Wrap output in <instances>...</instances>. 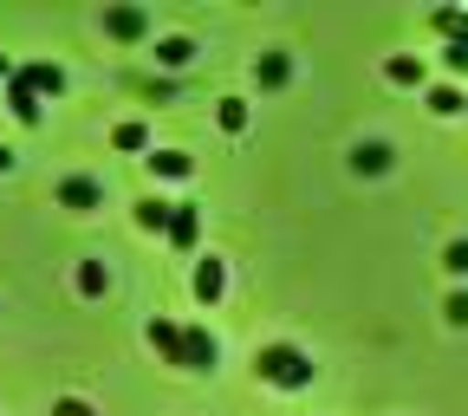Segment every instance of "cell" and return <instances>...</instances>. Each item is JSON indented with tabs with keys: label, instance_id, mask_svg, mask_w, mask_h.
Instances as JSON below:
<instances>
[{
	"label": "cell",
	"instance_id": "6da1fadb",
	"mask_svg": "<svg viewBox=\"0 0 468 416\" xmlns=\"http://www.w3.org/2000/svg\"><path fill=\"white\" fill-rule=\"evenodd\" d=\"M254 371H261V384H273V390H306L313 384V358L300 345H261L254 351Z\"/></svg>",
	"mask_w": 468,
	"mask_h": 416
},
{
	"label": "cell",
	"instance_id": "7a4b0ae2",
	"mask_svg": "<svg viewBox=\"0 0 468 416\" xmlns=\"http://www.w3.org/2000/svg\"><path fill=\"white\" fill-rule=\"evenodd\" d=\"M196 241H202V208H196V202H176V208H169V248L196 254Z\"/></svg>",
	"mask_w": 468,
	"mask_h": 416
},
{
	"label": "cell",
	"instance_id": "3957f363",
	"mask_svg": "<svg viewBox=\"0 0 468 416\" xmlns=\"http://www.w3.org/2000/svg\"><path fill=\"white\" fill-rule=\"evenodd\" d=\"M104 33L137 46V39H150V14H144V7H104Z\"/></svg>",
	"mask_w": 468,
	"mask_h": 416
},
{
	"label": "cell",
	"instance_id": "277c9868",
	"mask_svg": "<svg viewBox=\"0 0 468 416\" xmlns=\"http://www.w3.org/2000/svg\"><path fill=\"white\" fill-rule=\"evenodd\" d=\"M189 286H196V300H202V306H215L221 293H228V267H221L215 254H202V261H196V273H189Z\"/></svg>",
	"mask_w": 468,
	"mask_h": 416
},
{
	"label": "cell",
	"instance_id": "5b68a950",
	"mask_svg": "<svg viewBox=\"0 0 468 416\" xmlns=\"http://www.w3.org/2000/svg\"><path fill=\"white\" fill-rule=\"evenodd\" d=\"M150 345H156V358H163V365H183V371H189V358H183V325L150 319Z\"/></svg>",
	"mask_w": 468,
	"mask_h": 416
},
{
	"label": "cell",
	"instance_id": "8992f818",
	"mask_svg": "<svg viewBox=\"0 0 468 416\" xmlns=\"http://www.w3.org/2000/svg\"><path fill=\"white\" fill-rule=\"evenodd\" d=\"M98 202H104V189L91 183V176H66V183H58V208H79V215H85V208H98Z\"/></svg>",
	"mask_w": 468,
	"mask_h": 416
},
{
	"label": "cell",
	"instance_id": "52a82bcc",
	"mask_svg": "<svg viewBox=\"0 0 468 416\" xmlns=\"http://www.w3.org/2000/svg\"><path fill=\"white\" fill-rule=\"evenodd\" d=\"M183 358H189V371H215L221 351H215V338L202 325H183Z\"/></svg>",
	"mask_w": 468,
	"mask_h": 416
},
{
	"label": "cell",
	"instance_id": "ba28073f",
	"mask_svg": "<svg viewBox=\"0 0 468 416\" xmlns=\"http://www.w3.org/2000/svg\"><path fill=\"white\" fill-rule=\"evenodd\" d=\"M27 85H33V98L46 104V98H58V91H66V72H58V66H46V59H39V66H14Z\"/></svg>",
	"mask_w": 468,
	"mask_h": 416
},
{
	"label": "cell",
	"instance_id": "9c48e42d",
	"mask_svg": "<svg viewBox=\"0 0 468 416\" xmlns=\"http://www.w3.org/2000/svg\"><path fill=\"white\" fill-rule=\"evenodd\" d=\"M254 79H261V91L292 85V59H286V52H261V59H254Z\"/></svg>",
	"mask_w": 468,
	"mask_h": 416
},
{
	"label": "cell",
	"instance_id": "30bf717a",
	"mask_svg": "<svg viewBox=\"0 0 468 416\" xmlns=\"http://www.w3.org/2000/svg\"><path fill=\"white\" fill-rule=\"evenodd\" d=\"M7 104H14V117H20V124H39V117H46V104L33 98V85H27L20 72L7 79Z\"/></svg>",
	"mask_w": 468,
	"mask_h": 416
},
{
	"label": "cell",
	"instance_id": "8fae6325",
	"mask_svg": "<svg viewBox=\"0 0 468 416\" xmlns=\"http://www.w3.org/2000/svg\"><path fill=\"white\" fill-rule=\"evenodd\" d=\"M189 59H196V39H183V33H169V39H156V66H163V72H183Z\"/></svg>",
	"mask_w": 468,
	"mask_h": 416
},
{
	"label": "cell",
	"instance_id": "7c38bea8",
	"mask_svg": "<svg viewBox=\"0 0 468 416\" xmlns=\"http://www.w3.org/2000/svg\"><path fill=\"white\" fill-rule=\"evenodd\" d=\"M144 163H150L156 176H176V183H183V176H196V156H189V150H150Z\"/></svg>",
	"mask_w": 468,
	"mask_h": 416
},
{
	"label": "cell",
	"instance_id": "4fadbf2b",
	"mask_svg": "<svg viewBox=\"0 0 468 416\" xmlns=\"http://www.w3.org/2000/svg\"><path fill=\"white\" fill-rule=\"evenodd\" d=\"M169 208H176V202L144 196V202H137V228H144V234H169Z\"/></svg>",
	"mask_w": 468,
	"mask_h": 416
},
{
	"label": "cell",
	"instance_id": "5bb4252c",
	"mask_svg": "<svg viewBox=\"0 0 468 416\" xmlns=\"http://www.w3.org/2000/svg\"><path fill=\"white\" fill-rule=\"evenodd\" d=\"M351 169H358V176H384L390 169V144H358V150H351Z\"/></svg>",
	"mask_w": 468,
	"mask_h": 416
},
{
	"label": "cell",
	"instance_id": "9a60e30c",
	"mask_svg": "<svg viewBox=\"0 0 468 416\" xmlns=\"http://www.w3.org/2000/svg\"><path fill=\"white\" fill-rule=\"evenodd\" d=\"M384 79H390V85H423V59H410V52L384 59Z\"/></svg>",
	"mask_w": 468,
	"mask_h": 416
},
{
	"label": "cell",
	"instance_id": "2e32d148",
	"mask_svg": "<svg viewBox=\"0 0 468 416\" xmlns=\"http://www.w3.org/2000/svg\"><path fill=\"white\" fill-rule=\"evenodd\" d=\"M111 286V273H104V261H79V293L85 300H98V293Z\"/></svg>",
	"mask_w": 468,
	"mask_h": 416
},
{
	"label": "cell",
	"instance_id": "e0dca14e",
	"mask_svg": "<svg viewBox=\"0 0 468 416\" xmlns=\"http://www.w3.org/2000/svg\"><path fill=\"white\" fill-rule=\"evenodd\" d=\"M430 111H436V117H462L468 104H462V91H455V85H436V91H430Z\"/></svg>",
	"mask_w": 468,
	"mask_h": 416
},
{
	"label": "cell",
	"instance_id": "ac0fdd59",
	"mask_svg": "<svg viewBox=\"0 0 468 416\" xmlns=\"http://www.w3.org/2000/svg\"><path fill=\"white\" fill-rule=\"evenodd\" d=\"M111 144H117V150H150V131L131 117V124H117V131H111Z\"/></svg>",
	"mask_w": 468,
	"mask_h": 416
},
{
	"label": "cell",
	"instance_id": "d6986e66",
	"mask_svg": "<svg viewBox=\"0 0 468 416\" xmlns=\"http://www.w3.org/2000/svg\"><path fill=\"white\" fill-rule=\"evenodd\" d=\"M215 117H221V131H248V104H241V98H221Z\"/></svg>",
	"mask_w": 468,
	"mask_h": 416
},
{
	"label": "cell",
	"instance_id": "ffe728a7",
	"mask_svg": "<svg viewBox=\"0 0 468 416\" xmlns=\"http://www.w3.org/2000/svg\"><path fill=\"white\" fill-rule=\"evenodd\" d=\"M430 27H436L442 39H455V33L468 27V14H462V7H442V14H430Z\"/></svg>",
	"mask_w": 468,
	"mask_h": 416
},
{
	"label": "cell",
	"instance_id": "44dd1931",
	"mask_svg": "<svg viewBox=\"0 0 468 416\" xmlns=\"http://www.w3.org/2000/svg\"><path fill=\"white\" fill-rule=\"evenodd\" d=\"M442 59H449V72H468V27L449 39V52H442Z\"/></svg>",
	"mask_w": 468,
	"mask_h": 416
},
{
	"label": "cell",
	"instance_id": "7402d4cb",
	"mask_svg": "<svg viewBox=\"0 0 468 416\" xmlns=\"http://www.w3.org/2000/svg\"><path fill=\"white\" fill-rule=\"evenodd\" d=\"M442 319H449V325H468V293H449V300H442Z\"/></svg>",
	"mask_w": 468,
	"mask_h": 416
},
{
	"label": "cell",
	"instance_id": "603a6c76",
	"mask_svg": "<svg viewBox=\"0 0 468 416\" xmlns=\"http://www.w3.org/2000/svg\"><path fill=\"white\" fill-rule=\"evenodd\" d=\"M442 267H449V273H468V241H449V248H442Z\"/></svg>",
	"mask_w": 468,
	"mask_h": 416
},
{
	"label": "cell",
	"instance_id": "cb8c5ba5",
	"mask_svg": "<svg viewBox=\"0 0 468 416\" xmlns=\"http://www.w3.org/2000/svg\"><path fill=\"white\" fill-rule=\"evenodd\" d=\"M52 416H98V410H91L85 397H58V403H52Z\"/></svg>",
	"mask_w": 468,
	"mask_h": 416
},
{
	"label": "cell",
	"instance_id": "d4e9b609",
	"mask_svg": "<svg viewBox=\"0 0 468 416\" xmlns=\"http://www.w3.org/2000/svg\"><path fill=\"white\" fill-rule=\"evenodd\" d=\"M0 79H14V59H7V52H0Z\"/></svg>",
	"mask_w": 468,
	"mask_h": 416
},
{
	"label": "cell",
	"instance_id": "484cf974",
	"mask_svg": "<svg viewBox=\"0 0 468 416\" xmlns=\"http://www.w3.org/2000/svg\"><path fill=\"white\" fill-rule=\"evenodd\" d=\"M0 169H14V150H7V144H0Z\"/></svg>",
	"mask_w": 468,
	"mask_h": 416
}]
</instances>
